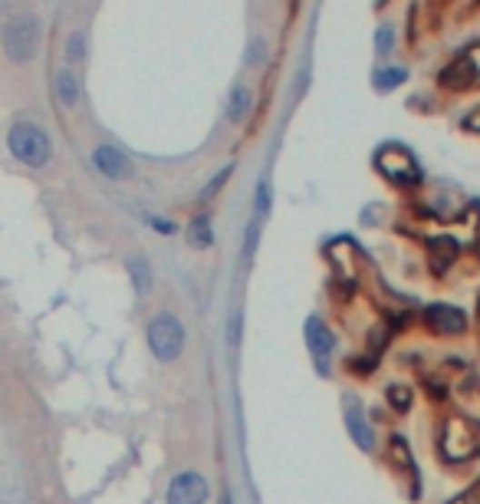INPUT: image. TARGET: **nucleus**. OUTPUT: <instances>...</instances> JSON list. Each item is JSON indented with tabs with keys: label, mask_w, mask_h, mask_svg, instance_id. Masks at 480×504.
Wrapping results in <instances>:
<instances>
[{
	"label": "nucleus",
	"mask_w": 480,
	"mask_h": 504,
	"mask_svg": "<svg viewBox=\"0 0 480 504\" xmlns=\"http://www.w3.org/2000/svg\"><path fill=\"white\" fill-rule=\"evenodd\" d=\"M145 343L158 363H175V359L185 353V343H188L185 323H181L175 313H158V317H152L145 327Z\"/></svg>",
	"instance_id": "1"
},
{
	"label": "nucleus",
	"mask_w": 480,
	"mask_h": 504,
	"mask_svg": "<svg viewBox=\"0 0 480 504\" xmlns=\"http://www.w3.org/2000/svg\"><path fill=\"white\" fill-rule=\"evenodd\" d=\"M480 452V422L471 416H447L441 422V455L445 461H471Z\"/></svg>",
	"instance_id": "2"
},
{
	"label": "nucleus",
	"mask_w": 480,
	"mask_h": 504,
	"mask_svg": "<svg viewBox=\"0 0 480 504\" xmlns=\"http://www.w3.org/2000/svg\"><path fill=\"white\" fill-rule=\"evenodd\" d=\"M7 148H10V156L30 168H44L53 156L50 136H46L40 126H34V122H17V126H10Z\"/></svg>",
	"instance_id": "3"
},
{
	"label": "nucleus",
	"mask_w": 480,
	"mask_h": 504,
	"mask_svg": "<svg viewBox=\"0 0 480 504\" xmlns=\"http://www.w3.org/2000/svg\"><path fill=\"white\" fill-rule=\"evenodd\" d=\"M40 50V20L34 14H17L4 26V53L14 63H30Z\"/></svg>",
	"instance_id": "4"
},
{
	"label": "nucleus",
	"mask_w": 480,
	"mask_h": 504,
	"mask_svg": "<svg viewBox=\"0 0 480 504\" xmlns=\"http://www.w3.org/2000/svg\"><path fill=\"white\" fill-rule=\"evenodd\" d=\"M303 333H306V349H309V357H313V363H316V369L319 373H329V359H333L335 337L326 327V320H323V317H309Z\"/></svg>",
	"instance_id": "5"
},
{
	"label": "nucleus",
	"mask_w": 480,
	"mask_h": 504,
	"mask_svg": "<svg viewBox=\"0 0 480 504\" xmlns=\"http://www.w3.org/2000/svg\"><path fill=\"white\" fill-rule=\"evenodd\" d=\"M207 495H211V488L201 471H181L165 491V504H205Z\"/></svg>",
	"instance_id": "6"
},
{
	"label": "nucleus",
	"mask_w": 480,
	"mask_h": 504,
	"mask_svg": "<svg viewBox=\"0 0 480 504\" xmlns=\"http://www.w3.org/2000/svg\"><path fill=\"white\" fill-rule=\"evenodd\" d=\"M375 166L382 168L385 178H392V182H398V185H415L421 178V172H418V166H415V158L408 148H382L375 158Z\"/></svg>",
	"instance_id": "7"
},
{
	"label": "nucleus",
	"mask_w": 480,
	"mask_h": 504,
	"mask_svg": "<svg viewBox=\"0 0 480 504\" xmlns=\"http://www.w3.org/2000/svg\"><path fill=\"white\" fill-rule=\"evenodd\" d=\"M425 323H428V330L437 333V337H457V333L467 330V313L451 304H431L425 310Z\"/></svg>",
	"instance_id": "8"
},
{
	"label": "nucleus",
	"mask_w": 480,
	"mask_h": 504,
	"mask_svg": "<svg viewBox=\"0 0 480 504\" xmlns=\"http://www.w3.org/2000/svg\"><path fill=\"white\" fill-rule=\"evenodd\" d=\"M93 166L112 178V182H129L132 175H135V166H132V158L115 146H95L93 148Z\"/></svg>",
	"instance_id": "9"
},
{
	"label": "nucleus",
	"mask_w": 480,
	"mask_h": 504,
	"mask_svg": "<svg viewBox=\"0 0 480 504\" xmlns=\"http://www.w3.org/2000/svg\"><path fill=\"white\" fill-rule=\"evenodd\" d=\"M345 428H349L352 442L359 445L362 452H372V449H375V432H372V426L365 422V416H362L355 406L345 412Z\"/></svg>",
	"instance_id": "10"
},
{
	"label": "nucleus",
	"mask_w": 480,
	"mask_h": 504,
	"mask_svg": "<svg viewBox=\"0 0 480 504\" xmlns=\"http://www.w3.org/2000/svg\"><path fill=\"white\" fill-rule=\"evenodd\" d=\"M474 63L471 56H461L457 63H451L445 73H441V86L445 89H467L474 83Z\"/></svg>",
	"instance_id": "11"
},
{
	"label": "nucleus",
	"mask_w": 480,
	"mask_h": 504,
	"mask_svg": "<svg viewBox=\"0 0 480 504\" xmlns=\"http://www.w3.org/2000/svg\"><path fill=\"white\" fill-rule=\"evenodd\" d=\"M188 244L195 251H205V247L215 244V231H211V215L207 211H201V215H195L188 221Z\"/></svg>",
	"instance_id": "12"
},
{
	"label": "nucleus",
	"mask_w": 480,
	"mask_h": 504,
	"mask_svg": "<svg viewBox=\"0 0 480 504\" xmlns=\"http://www.w3.org/2000/svg\"><path fill=\"white\" fill-rule=\"evenodd\" d=\"M53 93H56V99H60V106H76L79 103V79L73 70H56V76H53Z\"/></svg>",
	"instance_id": "13"
},
{
	"label": "nucleus",
	"mask_w": 480,
	"mask_h": 504,
	"mask_svg": "<svg viewBox=\"0 0 480 504\" xmlns=\"http://www.w3.org/2000/svg\"><path fill=\"white\" fill-rule=\"evenodd\" d=\"M250 106H254V93H250L247 86H234L231 99H227V119H231L234 126H240V122L250 116Z\"/></svg>",
	"instance_id": "14"
},
{
	"label": "nucleus",
	"mask_w": 480,
	"mask_h": 504,
	"mask_svg": "<svg viewBox=\"0 0 480 504\" xmlns=\"http://www.w3.org/2000/svg\"><path fill=\"white\" fill-rule=\"evenodd\" d=\"M125 267H129V277H132V287L138 290V294H148L155 284L152 277V267H148L145 257H138V254H132L129 261H125Z\"/></svg>",
	"instance_id": "15"
},
{
	"label": "nucleus",
	"mask_w": 480,
	"mask_h": 504,
	"mask_svg": "<svg viewBox=\"0 0 480 504\" xmlns=\"http://www.w3.org/2000/svg\"><path fill=\"white\" fill-rule=\"evenodd\" d=\"M405 79H408V70L388 66V70H375V76H372V86H375L378 93H392L395 86H402Z\"/></svg>",
	"instance_id": "16"
},
{
	"label": "nucleus",
	"mask_w": 480,
	"mask_h": 504,
	"mask_svg": "<svg viewBox=\"0 0 480 504\" xmlns=\"http://www.w3.org/2000/svg\"><path fill=\"white\" fill-rule=\"evenodd\" d=\"M431 247L437 251V257H435V274H445L447 264H451V261L457 257V244H455V241H447V237H437V241L431 244Z\"/></svg>",
	"instance_id": "17"
},
{
	"label": "nucleus",
	"mask_w": 480,
	"mask_h": 504,
	"mask_svg": "<svg viewBox=\"0 0 480 504\" xmlns=\"http://www.w3.org/2000/svg\"><path fill=\"white\" fill-rule=\"evenodd\" d=\"M385 396H388V406H392L395 412H408V408H412V389H408V386H388Z\"/></svg>",
	"instance_id": "18"
},
{
	"label": "nucleus",
	"mask_w": 480,
	"mask_h": 504,
	"mask_svg": "<svg viewBox=\"0 0 480 504\" xmlns=\"http://www.w3.org/2000/svg\"><path fill=\"white\" fill-rule=\"evenodd\" d=\"M257 241H260V221H250L244 244H240V257H244V261H250V257L257 254Z\"/></svg>",
	"instance_id": "19"
},
{
	"label": "nucleus",
	"mask_w": 480,
	"mask_h": 504,
	"mask_svg": "<svg viewBox=\"0 0 480 504\" xmlns=\"http://www.w3.org/2000/svg\"><path fill=\"white\" fill-rule=\"evenodd\" d=\"M66 56H69V63H83L86 60V36L79 34H69V40H66Z\"/></svg>",
	"instance_id": "20"
},
{
	"label": "nucleus",
	"mask_w": 480,
	"mask_h": 504,
	"mask_svg": "<svg viewBox=\"0 0 480 504\" xmlns=\"http://www.w3.org/2000/svg\"><path fill=\"white\" fill-rule=\"evenodd\" d=\"M270 205H274V195H270V185L260 182V185H257V195H254V208H257V221H260V217L270 215Z\"/></svg>",
	"instance_id": "21"
},
{
	"label": "nucleus",
	"mask_w": 480,
	"mask_h": 504,
	"mask_svg": "<svg viewBox=\"0 0 480 504\" xmlns=\"http://www.w3.org/2000/svg\"><path fill=\"white\" fill-rule=\"evenodd\" d=\"M375 50L382 53V56H388V53L395 50V30H392V24H382L375 30Z\"/></svg>",
	"instance_id": "22"
},
{
	"label": "nucleus",
	"mask_w": 480,
	"mask_h": 504,
	"mask_svg": "<svg viewBox=\"0 0 480 504\" xmlns=\"http://www.w3.org/2000/svg\"><path fill=\"white\" fill-rule=\"evenodd\" d=\"M231 172H234V166H224L221 172L215 175V182H211V185H207V188H205V192H201V201H207V198H211V195L217 192V188H224V182H227V175H231Z\"/></svg>",
	"instance_id": "23"
},
{
	"label": "nucleus",
	"mask_w": 480,
	"mask_h": 504,
	"mask_svg": "<svg viewBox=\"0 0 480 504\" xmlns=\"http://www.w3.org/2000/svg\"><path fill=\"white\" fill-rule=\"evenodd\" d=\"M227 343H231L234 349L240 347V310L231 313V323H227Z\"/></svg>",
	"instance_id": "24"
},
{
	"label": "nucleus",
	"mask_w": 480,
	"mask_h": 504,
	"mask_svg": "<svg viewBox=\"0 0 480 504\" xmlns=\"http://www.w3.org/2000/svg\"><path fill=\"white\" fill-rule=\"evenodd\" d=\"M148 225H152L158 235H175V225L172 221H165V217H148Z\"/></svg>",
	"instance_id": "25"
},
{
	"label": "nucleus",
	"mask_w": 480,
	"mask_h": 504,
	"mask_svg": "<svg viewBox=\"0 0 480 504\" xmlns=\"http://www.w3.org/2000/svg\"><path fill=\"white\" fill-rule=\"evenodd\" d=\"M264 44H260V40H257V44H254V46H250V53H247V66H257V63L260 60H264Z\"/></svg>",
	"instance_id": "26"
},
{
	"label": "nucleus",
	"mask_w": 480,
	"mask_h": 504,
	"mask_svg": "<svg viewBox=\"0 0 480 504\" xmlns=\"http://www.w3.org/2000/svg\"><path fill=\"white\" fill-rule=\"evenodd\" d=\"M467 129L480 132V109H477V113H474V116H471V119H467Z\"/></svg>",
	"instance_id": "27"
},
{
	"label": "nucleus",
	"mask_w": 480,
	"mask_h": 504,
	"mask_svg": "<svg viewBox=\"0 0 480 504\" xmlns=\"http://www.w3.org/2000/svg\"><path fill=\"white\" fill-rule=\"evenodd\" d=\"M224 504H231V495H227V491H224Z\"/></svg>",
	"instance_id": "28"
}]
</instances>
